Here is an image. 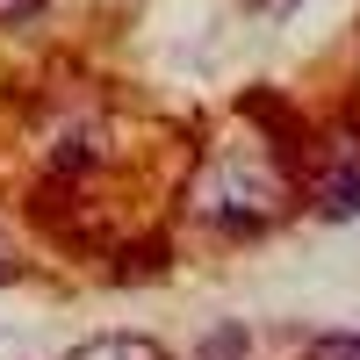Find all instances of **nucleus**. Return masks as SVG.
<instances>
[{
    "mask_svg": "<svg viewBox=\"0 0 360 360\" xmlns=\"http://www.w3.org/2000/svg\"><path fill=\"white\" fill-rule=\"evenodd\" d=\"M195 209H202V224H217L231 238H252L288 209V180L259 159H217L195 180Z\"/></svg>",
    "mask_w": 360,
    "mask_h": 360,
    "instance_id": "f257e3e1",
    "label": "nucleus"
},
{
    "mask_svg": "<svg viewBox=\"0 0 360 360\" xmlns=\"http://www.w3.org/2000/svg\"><path fill=\"white\" fill-rule=\"evenodd\" d=\"M72 360H166V346L144 339V332H101V339L72 346Z\"/></svg>",
    "mask_w": 360,
    "mask_h": 360,
    "instance_id": "f03ea898",
    "label": "nucleus"
},
{
    "mask_svg": "<svg viewBox=\"0 0 360 360\" xmlns=\"http://www.w3.org/2000/svg\"><path fill=\"white\" fill-rule=\"evenodd\" d=\"M101 144H108V137H101L94 123H86V130H72L65 144H58V159H51V173H58V180H79L86 166H94V159H101Z\"/></svg>",
    "mask_w": 360,
    "mask_h": 360,
    "instance_id": "7ed1b4c3",
    "label": "nucleus"
},
{
    "mask_svg": "<svg viewBox=\"0 0 360 360\" xmlns=\"http://www.w3.org/2000/svg\"><path fill=\"white\" fill-rule=\"evenodd\" d=\"M324 209H332V217H353L360 209V166H339L332 180H324Z\"/></svg>",
    "mask_w": 360,
    "mask_h": 360,
    "instance_id": "20e7f679",
    "label": "nucleus"
},
{
    "mask_svg": "<svg viewBox=\"0 0 360 360\" xmlns=\"http://www.w3.org/2000/svg\"><path fill=\"white\" fill-rule=\"evenodd\" d=\"M202 360H245V332H238V324L209 332V339H202Z\"/></svg>",
    "mask_w": 360,
    "mask_h": 360,
    "instance_id": "39448f33",
    "label": "nucleus"
},
{
    "mask_svg": "<svg viewBox=\"0 0 360 360\" xmlns=\"http://www.w3.org/2000/svg\"><path fill=\"white\" fill-rule=\"evenodd\" d=\"M44 8H51V0H0V29H29Z\"/></svg>",
    "mask_w": 360,
    "mask_h": 360,
    "instance_id": "423d86ee",
    "label": "nucleus"
},
{
    "mask_svg": "<svg viewBox=\"0 0 360 360\" xmlns=\"http://www.w3.org/2000/svg\"><path fill=\"white\" fill-rule=\"evenodd\" d=\"M310 360H360V332H339V339H317Z\"/></svg>",
    "mask_w": 360,
    "mask_h": 360,
    "instance_id": "0eeeda50",
    "label": "nucleus"
}]
</instances>
